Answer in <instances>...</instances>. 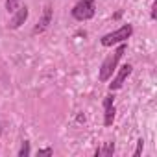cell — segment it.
<instances>
[{"instance_id": "4fadbf2b", "label": "cell", "mask_w": 157, "mask_h": 157, "mask_svg": "<svg viewBox=\"0 0 157 157\" xmlns=\"http://www.w3.org/2000/svg\"><path fill=\"white\" fill-rule=\"evenodd\" d=\"M155 17H157V15H155V2H153V4H151V19H155Z\"/></svg>"}, {"instance_id": "8fae6325", "label": "cell", "mask_w": 157, "mask_h": 157, "mask_svg": "<svg viewBox=\"0 0 157 157\" xmlns=\"http://www.w3.org/2000/svg\"><path fill=\"white\" fill-rule=\"evenodd\" d=\"M142 148H144V140H142V139H139V140H137V150H135V153H133V155H135V157H139V155L142 153Z\"/></svg>"}, {"instance_id": "277c9868", "label": "cell", "mask_w": 157, "mask_h": 157, "mask_svg": "<svg viewBox=\"0 0 157 157\" xmlns=\"http://www.w3.org/2000/svg\"><path fill=\"white\" fill-rule=\"evenodd\" d=\"M131 70H133V67H131L129 63L122 65V67H120V70H118V74H117V78L113 80V83H109V89H111V91H118V89L124 85V82L129 78Z\"/></svg>"}, {"instance_id": "3957f363", "label": "cell", "mask_w": 157, "mask_h": 157, "mask_svg": "<svg viewBox=\"0 0 157 157\" xmlns=\"http://www.w3.org/2000/svg\"><path fill=\"white\" fill-rule=\"evenodd\" d=\"M94 0H80V2H76L74 8H72V17L76 21H89L94 17Z\"/></svg>"}, {"instance_id": "ba28073f", "label": "cell", "mask_w": 157, "mask_h": 157, "mask_svg": "<svg viewBox=\"0 0 157 157\" xmlns=\"http://www.w3.org/2000/svg\"><path fill=\"white\" fill-rule=\"evenodd\" d=\"M113 151H115V142H107L104 148L96 150V155H111Z\"/></svg>"}, {"instance_id": "5bb4252c", "label": "cell", "mask_w": 157, "mask_h": 157, "mask_svg": "<svg viewBox=\"0 0 157 157\" xmlns=\"http://www.w3.org/2000/svg\"><path fill=\"white\" fill-rule=\"evenodd\" d=\"M0 133H2V129H0Z\"/></svg>"}, {"instance_id": "6da1fadb", "label": "cell", "mask_w": 157, "mask_h": 157, "mask_svg": "<svg viewBox=\"0 0 157 157\" xmlns=\"http://www.w3.org/2000/svg\"><path fill=\"white\" fill-rule=\"evenodd\" d=\"M126 50H128V44H126V43H120V46H118L109 57H105V61H104L102 67H100V74H98V80H100V82H107L109 78L113 76V72H115V68H117L120 57L126 54Z\"/></svg>"}, {"instance_id": "52a82bcc", "label": "cell", "mask_w": 157, "mask_h": 157, "mask_svg": "<svg viewBox=\"0 0 157 157\" xmlns=\"http://www.w3.org/2000/svg\"><path fill=\"white\" fill-rule=\"evenodd\" d=\"M26 19H28V8H26V6H24V8L21 6V8L15 11V17L10 21V28H19L21 24H24Z\"/></svg>"}, {"instance_id": "5b68a950", "label": "cell", "mask_w": 157, "mask_h": 157, "mask_svg": "<svg viewBox=\"0 0 157 157\" xmlns=\"http://www.w3.org/2000/svg\"><path fill=\"white\" fill-rule=\"evenodd\" d=\"M115 120V104H113V96L107 94L104 98V126H113Z\"/></svg>"}, {"instance_id": "30bf717a", "label": "cell", "mask_w": 157, "mask_h": 157, "mask_svg": "<svg viewBox=\"0 0 157 157\" xmlns=\"http://www.w3.org/2000/svg\"><path fill=\"white\" fill-rule=\"evenodd\" d=\"M30 155V142H22V146H21V150H19V157H28Z\"/></svg>"}, {"instance_id": "7c38bea8", "label": "cell", "mask_w": 157, "mask_h": 157, "mask_svg": "<svg viewBox=\"0 0 157 157\" xmlns=\"http://www.w3.org/2000/svg\"><path fill=\"white\" fill-rule=\"evenodd\" d=\"M54 150L52 148H44V150H39V155H52Z\"/></svg>"}, {"instance_id": "8992f818", "label": "cell", "mask_w": 157, "mask_h": 157, "mask_svg": "<svg viewBox=\"0 0 157 157\" xmlns=\"http://www.w3.org/2000/svg\"><path fill=\"white\" fill-rule=\"evenodd\" d=\"M50 22H52V8H50V6H44L43 17H41V21L37 22V26L33 28V33H41V32H44V30L48 28Z\"/></svg>"}, {"instance_id": "7a4b0ae2", "label": "cell", "mask_w": 157, "mask_h": 157, "mask_svg": "<svg viewBox=\"0 0 157 157\" xmlns=\"http://www.w3.org/2000/svg\"><path fill=\"white\" fill-rule=\"evenodd\" d=\"M133 33V26L131 24H124L120 26L118 30L111 32V33H105L102 37V44L104 46H113V44H118V43H126Z\"/></svg>"}, {"instance_id": "9c48e42d", "label": "cell", "mask_w": 157, "mask_h": 157, "mask_svg": "<svg viewBox=\"0 0 157 157\" xmlns=\"http://www.w3.org/2000/svg\"><path fill=\"white\" fill-rule=\"evenodd\" d=\"M21 2H22V0H6V10L10 13H15L21 8Z\"/></svg>"}]
</instances>
